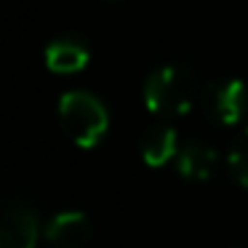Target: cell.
Listing matches in <instances>:
<instances>
[{
    "label": "cell",
    "mask_w": 248,
    "mask_h": 248,
    "mask_svg": "<svg viewBox=\"0 0 248 248\" xmlns=\"http://www.w3.org/2000/svg\"><path fill=\"white\" fill-rule=\"evenodd\" d=\"M46 240L54 248H83L91 240V221L80 211L56 214L46 224Z\"/></svg>",
    "instance_id": "5b68a950"
},
{
    "label": "cell",
    "mask_w": 248,
    "mask_h": 248,
    "mask_svg": "<svg viewBox=\"0 0 248 248\" xmlns=\"http://www.w3.org/2000/svg\"><path fill=\"white\" fill-rule=\"evenodd\" d=\"M59 123L78 147L91 150L107 134L109 115L96 96L86 91H70L59 102Z\"/></svg>",
    "instance_id": "7a4b0ae2"
},
{
    "label": "cell",
    "mask_w": 248,
    "mask_h": 248,
    "mask_svg": "<svg viewBox=\"0 0 248 248\" xmlns=\"http://www.w3.org/2000/svg\"><path fill=\"white\" fill-rule=\"evenodd\" d=\"M205 115L219 125H237L248 112V88L243 80H216L200 93Z\"/></svg>",
    "instance_id": "3957f363"
},
{
    "label": "cell",
    "mask_w": 248,
    "mask_h": 248,
    "mask_svg": "<svg viewBox=\"0 0 248 248\" xmlns=\"http://www.w3.org/2000/svg\"><path fill=\"white\" fill-rule=\"evenodd\" d=\"M46 64L62 75L80 72L88 64V46L78 38H56L46 48Z\"/></svg>",
    "instance_id": "52a82bcc"
},
{
    "label": "cell",
    "mask_w": 248,
    "mask_h": 248,
    "mask_svg": "<svg viewBox=\"0 0 248 248\" xmlns=\"http://www.w3.org/2000/svg\"><path fill=\"white\" fill-rule=\"evenodd\" d=\"M109 3H118V0H109Z\"/></svg>",
    "instance_id": "30bf717a"
},
{
    "label": "cell",
    "mask_w": 248,
    "mask_h": 248,
    "mask_svg": "<svg viewBox=\"0 0 248 248\" xmlns=\"http://www.w3.org/2000/svg\"><path fill=\"white\" fill-rule=\"evenodd\" d=\"M40 221L24 200H11L0 221V248H35Z\"/></svg>",
    "instance_id": "277c9868"
},
{
    "label": "cell",
    "mask_w": 248,
    "mask_h": 248,
    "mask_svg": "<svg viewBox=\"0 0 248 248\" xmlns=\"http://www.w3.org/2000/svg\"><path fill=\"white\" fill-rule=\"evenodd\" d=\"M179 173L189 182H205L216 171V150L200 139H189L176 152Z\"/></svg>",
    "instance_id": "8992f818"
},
{
    "label": "cell",
    "mask_w": 248,
    "mask_h": 248,
    "mask_svg": "<svg viewBox=\"0 0 248 248\" xmlns=\"http://www.w3.org/2000/svg\"><path fill=\"white\" fill-rule=\"evenodd\" d=\"M203 88L187 64H163L144 83V104L157 118H179L192 109Z\"/></svg>",
    "instance_id": "6da1fadb"
},
{
    "label": "cell",
    "mask_w": 248,
    "mask_h": 248,
    "mask_svg": "<svg viewBox=\"0 0 248 248\" xmlns=\"http://www.w3.org/2000/svg\"><path fill=\"white\" fill-rule=\"evenodd\" d=\"M230 171L232 179L248 189V128H243L230 147Z\"/></svg>",
    "instance_id": "9c48e42d"
},
{
    "label": "cell",
    "mask_w": 248,
    "mask_h": 248,
    "mask_svg": "<svg viewBox=\"0 0 248 248\" xmlns=\"http://www.w3.org/2000/svg\"><path fill=\"white\" fill-rule=\"evenodd\" d=\"M139 152H141V160H144L147 166H163V163H168L179 152L176 131H173L171 125H166V123L150 125V128L141 134Z\"/></svg>",
    "instance_id": "ba28073f"
}]
</instances>
